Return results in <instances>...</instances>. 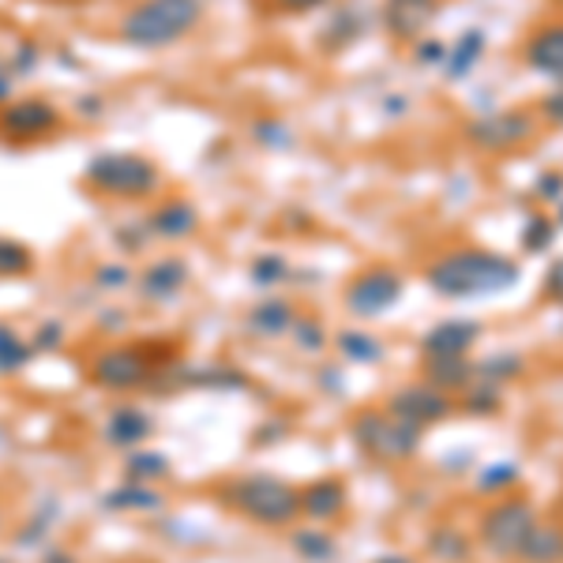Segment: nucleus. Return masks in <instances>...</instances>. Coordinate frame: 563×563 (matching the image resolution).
Here are the masks:
<instances>
[{"mask_svg":"<svg viewBox=\"0 0 563 563\" xmlns=\"http://www.w3.org/2000/svg\"><path fill=\"white\" fill-rule=\"evenodd\" d=\"M424 282L443 301H488L519 286L522 263L481 244H462V249L440 252L424 267Z\"/></svg>","mask_w":563,"mask_h":563,"instance_id":"f257e3e1","label":"nucleus"},{"mask_svg":"<svg viewBox=\"0 0 563 563\" xmlns=\"http://www.w3.org/2000/svg\"><path fill=\"white\" fill-rule=\"evenodd\" d=\"M218 499L233 515H244L249 522L271 526V530H286L301 519V488L271 474H244L225 481V485H218Z\"/></svg>","mask_w":563,"mask_h":563,"instance_id":"f03ea898","label":"nucleus"},{"mask_svg":"<svg viewBox=\"0 0 563 563\" xmlns=\"http://www.w3.org/2000/svg\"><path fill=\"white\" fill-rule=\"evenodd\" d=\"M203 23V0H140L124 12L121 34L132 49H169Z\"/></svg>","mask_w":563,"mask_h":563,"instance_id":"7ed1b4c3","label":"nucleus"},{"mask_svg":"<svg viewBox=\"0 0 563 563\" xmlns=\"http://www.w3.org/2000/svg\"><path fill=\"white\" fill-rule=\"evenodd\" d=\"M84 180L90 192L106 196V199H151L162 188V169L151 158L132 151H98L95 158H87Z\"/></svg>","mask_w":563,"mask_h":563,"instance_id":"20e7f679","label":"nucleus"},{"mask_svg":"<svg viewBox=\"0 0 563 563\" xmlns=\"http://www.w3.org/2000/svg\"><path fill=\"white\" fill-rule=\"evenodd\" d=\"M538 519H541L538 504H533L526 493H519V488L507 496H496L477 519V538H481L485 556L496 563H515L522 541L530 538V530Z\"/></svg>","mask_w":563,"mask_h":563,"instance_id":"39448f33","label":"nucleus"},{"mask_svg":"<svg viewBox=\"0 0 563 563\" xmlns=\"http://www.w3.org/2000/svg\"><path fill=\"white\" fill-rule=\"evenodd\" d=\"M350 435L368 459L376 462H410L424 443V429L410 421H398L387 410H361L353 413Z\"/></svg>","mask_w":563,"mask_h":563,"instance_id":"423d86ee","label":"nucleus"},{"mask_svg":"<svg viewBox=\"0 0 563 563\" xmlns=\"http://www.w3.org/2000/svg\"><path fill=\"white\" fill-rule=\"evenodd\" d=\"M541 121L533 109H493V113L470 117L462 124V140L481 154H507L519 151L538 135Z\"/></svg>","mask_w":563,"mask_h":563,"instance_id":"0eeeda50","label":"nucleus"},{"mask_svg":"<svg viewBox=\"0 0 563 563\" xmlns=\"http://www.w3.org/2000/svg\"><path fill=\"white\" fill-rule=\"evenodd\" d=\"M406 294V278L402 271L387 267V263H372V267L357 271L346 289H342V305H346L350 316H357V320H379V316H387L390 308L402 301Z\"/></svg>","mask_w":563,"mask_h":563,"instance_id":"6e6552de","label":"nucleus"},{"mask_svg":"<svg viewBox=\"0 0 563 563\" xmlns=\"http://www.w3.org/2000/svg\"><path fill=\"white\" fill-rule=\"evenodd\" d=\"M151 379H154V361L140 346H109L90 361V384L113 390V395L140 390Z\"/></svg>","mask_w":563,"mask_h":563,"instance_id":"1a4fd4ad","label":"nucleus"},{"mask_svg":"<svg viewBox=\"0 0 563 563\" xmlns=\"http://www.w3.org/2000/svg\"><path fill=\"white\" fill-rule=\"evenodd\" d=\"M384 410L390 417H398V421H410V424H421V429H432V424L455 417L459 402L451 395H443V390H435L432 384H424V379H413V384H402L398 390H390Z\"/></svg>","mask_w":563,"mask_h":563,"instance_id":"9d476101","label":"nucleus"},{"mask_svg":"<svg viewBox=\"0 0 563 563\" xmlns=\"http://www.w3.org/2000/svg\"><path fill=\"white\" fill-rule=\"evenodd\" d=\"M60 129V109L49 98H15L0 109V135L12 143L49 140Z\"/></svg>","mask_w":563,"mask_h":563,"instance_id":"9b49d317","label":"nucleus"},{"mask_svg":"<svg viewBox=\"0 0 563 563\" xmlns=\"http://www.w3.org/2000/svg\"><path fill=\"white\" fill-rule=\"evenodd\" d=\"M519 57L533 76H544L560 87L563 84V15L560 20H544L533 26V31L522 38Z\"/></svg>","mask_w":563,"mask_h":563,"instance_id":"f8f14e48","label":"nucleus"},{"mask_svg":"<svg viewBox=\"0 0 563 563\" xmlns=\"http://www.w3.org/2000/svg\"><path fill=\"white\" fill-rule=\"evenodd\" d=\"M440 8L443 0H384L379 4V20H384L387 34L398 45H413L440 20Z\"/></svg>","mask_w":563,"mask_h":563,"instance_id":"ddd939ff","label":"nucleus"},{"mask_svg":"<svg viewBox=\"0 0 563 563\" xmlns=\"http://www.w3.org/2000/svg\"><path fill=\"white\" fill-rule=\"evenodd\" d=\"M481 339H485V323L466 320V316H451V320H440L424 331L421 357H470Z\"/></svg>","mask_w":563,"mask_h":563,"instance_id":"4468645a","label":"nucleus"},{"mask_svg":"<svg viewBox=\"0 0 563 563\" xmlns=\"http://www.w3.org/2000/svg\"><path fill=\"white\" fill-rule=\"evenodd\" d=\"M188 278H192V271H188V263L180 256L154 260L140 275V297L151 305H169L188 289Z\"/></svg>","mask_w":563,"mask_h":563,"instance_id":"2eb2a0df","label":"nucleus"},{"mask_svg":"<svg viewBox=\"0 0 563 563\" xmlns=\"http://www.w3.org/2000/svg\"><path fill=\"white\" fill-rule=\"evenodd\" d=\"M350 507V493L342 477H320L308 481L301 488V515L308 522L323 526V522H339Z\"/></svg>","mask_w":563,"mask_h":563,"instance_id":"dca6fc26","label":"nucleus"},{"mask_svg":"<svg viewBox=\"0 0 563 563\" xmlns=\"http://www.w3.org/2000/svg\"><path fill=\"white\" fill-rule=\"evenodd\" d=\"M143 225H147V233L158 241H188L199 230V211L188 199L174 196V199H162V203L143 218Z\"/></svg>","mask_w":563,"mask_h":563,"instance_id":"f3484780","label":"nucleus"},{"mask_svg":"<svg viewBox=\"0 0 563 563\" xmlns=\"http://www.w3.org/2000/svg\"><path fill=\"white\" fill-rule=\"evenodd\" d=\"M485 49H488V34L481 31V26H466V31L448 45V57H443V65H440L443 76H448L451 84L470 79V71L485 60Z\"/></svg>","mask_w":563,"mask_h":563,"instance_id":"a211bd4d","label":"nucleus"},{"mask_svg":"<svg viewBox=\"0 0 563 563\" xmlns=\"http://www.w3.org/2000/svg\"><path fill=\"white\" fill-rule=\"evenodd\" d=\"M421 379L432 384L435 390H443V395H462L477 379V372L470 357H424Z\"/></svg>","mask_w":563,"mask_h":563,"instance_id":"6ab92c4d","label":"nucleus"},{"mask_svg":"<svg viewBox=\"0 0 563 563\" xmlns=\"http://www.w3.org/2000/svg\"><path fill=\"white\" fill-rule=\"evenodd\" d=\"M424 552L435 563H470L474 560V538L455 522H440L424 538Z\"/></svg>","mask_w":563,"mask_h":563,"instance_id":"aec40b11","label":"nucleus"},{"mask_svg":"<svg viewBox=\"0 0 563 563\" xmlns=\"http://www.w3.org/2000/svg\"><path fill=\"white\" fill-rule=\"evenodd\" d=\"M515 563H563V522L560 519H538L530 538L522 541Z\"/></svg>","mask_w":563,"mask_h":563,"instance_id":"412c9836","label":"nucleus"},{"mask_svg":"<svg viewBox=\"0 0 563 563\" xmlns=\"http://www.w3.org/2000/svg\"><path fill=\"white\" fill-rule=\"evenodd\" d=\"M294 320H297V308L289 301H282V297H271V301H260L244 316V327H249L256 339H282V334H289Z\"/></svg>","mask_w":563,"mask_h":563,"instance_id":"4be33fe9","label":"nucleus"},{"mask_svg":"<svg viewBox=\"0 0 563 563\" xmlns=\"http://www.w3.org/2000/svg\"><path fill=\"white\" fill-rule=\"evenodd\" d=\"M151 432H154V421L143 410H135V406H117L106 421V440L124 451L135 448V443H143Z\"/></svg>","mask_w":563,"mask_h":563,"instance_id":"5701e85b","label":"nucleus"},{"mask_svg":"<svg viewBox=\"0 0 563 563\" xmlns=\"http://www.w3.org/2000/svg\"><path fill=\"white\" fill-rule=\"evenodd\" d=\"M334 350L342 353V361L346 365H361V368H372V365H384L387 361V346L376 339V334L368 331H357V327H350V331H339V339H334Z\"/></svg>","mask_w":563,"mask_h":563,"instance_id":"b1692460","label":"nucleus"},{"mask_svg":"<svg viewBox=\"0 0 563 563\" xmlns=\"http://www.w3.org/2000/svg\"><path fill=\"white\" fill-rule=\"evenodd\" d=\"M522 485V466L515 459H496V462H485V466L474 474V488H477V496H488V499H496V496H507V493H515V488Z\"/></svg>","mask_w":563,"mask_h":563,"instance_id":"393cba45","label":"nucleus"},{"mask_svg":"<svg viewBox=\"0 0 563 563\" xmlns=\"http://www.w3.org/2000/svg\"><path fill=\"white\" fill-rule=\"evenodd\" d=\"M361 34H365V15L357 8H334L320 31V45L323 49H350L353 42H361Z\"/></svg>","mask_w":563,"mask_h":563,"instance_id":"a878e982","label":"nucleus"},{"mask_svg":"<svg viewBox=\"0 0 563 563\" xmlns=\"http://www.w3.org/2000/svg\"><path fill=\"white\" fill-rule=\"evenodd\" d=\"M474 372L485 384L507 387V384H515V379H522L526 372H530V365H526V357H519V353L499 350V353H485L481 361H474Z\"/></svg>","mask_w":563,"mask_h":563,"instance_id":"bb28decb","label":"nucleus"},{"mask_svg":"<svg viewBox=\"0 0 563 563\" xmlns=\"http://www.w3.org/2000/svg\"><path fill=\"white\" fill-rule=\"evenodd\" d=\"M504 387L496 384H485V379H474L466 390H462L459 398V410L466 417H481V421H488V417H499L504 413Z\"/></svg>","mask_w":563,"mask_h":563,"instance_id":"cd10ccee","label":"nucleus"},{"mask_svg":"<svg viewBox=\"0 0 563 563\" xmlns=\"http://www.w3.org/2000/svg\"><path fill=\"white\" fill-rule=\"evenodd\" d=\"M556 238H560L556 218L544 214V211H533V214H526V222L519 230V249L526 256H541V252H549L552 244H556Z\"/></svg>","mask_w":563,"mask_h":563,"instance_id":"c85d7f7f","label":"nucleus"},{"mask_svg":"<svg viewBox=\"0 0 563 563\" xmlns=\"http://www.w3.org/2000/svg\"><path fill=\"white\" fill-rule=\"evenodd\" d=\"M289 541H294L297 556L308 563H331L339 556V541H334L331 530H323V526H301Z\"/></svg>","mask_w":563,"mask_h":563,"instance_id":"c756f323","label":"nucleus"},{"mask_svg":"<svg viewBox=\"0 0 563 563\" xmlns=\"http://www.w3.org/2000/svg\"><path fill=\"white\" fill-rule=\"evenodd\" d=\"M289 334H294V346L308 353V357H320V353L331 346V334H327V323L320 320V316L312 312H301L294 320V327H289Z\"/></svg>","mask_w":563,"mask_h":563,"instance_id":"7c9ffc66","label":"nucleus"},{"mask_svg":"<svg viewBox=\"0 0 563 563\" xmlns=\"http://www.w3.org/2000/svg\"><path fill=\"white\" fill-rule=\"evenodd\" d=\"M106 507H113V511H158L162 496L154 493V485L135 481L129 488H113V493L106 496Z\"/></svg>","mask_w":563,"mask_h":563,"instance_id":"2f4dec72","label":"nucleus"},{"mask_svg":"<svg viewBox=\"0 0 563 563\" xmlns=\"http://www.w3.org/2000/svg\"><path fill=\"white\" fill-rule=\"evenodd\" d=\"M34 346L23 339L20 331H12L8 323H0V376H15L26 361H31Z\"/></svg>","mask_w":563,"mask_h":563,"instance_id":"473e14b6","label":"nucleus"},{"mask_svg":"<svg viewBox=\"0 0 563 563\" xmlns=\"http://www.w3.org/2000/svg\"><path fill=\"white\" fill-rule=\"evenodd\" d=\"M34 271V252L23 241L0 238V278H23Z\"/></svg>","mask_w":563,"mask_h":563,"instance_id":"72a5a7b5","label":"nucleus"},{"mask_svg":"<svg viewBox=\"0 0 563 563\" xmlns=\"http://www.w3.org/2000/svg\"><path fill=\"white\" fill-rule=\"evenodd\" d=\"M249 275H252V282H256L260 289L282 286V282L289 278V260L282 256V252H260V256L252 260Z\"/></svg>","mask_w":563,"mask_h":563,"instance_id":"f704fd0d","label":"nucleus"},{"mask_svg":"<svg viewBox=\"0 0 563 563\" xmlns=\"http://www.w3.org/2000/svg\"><path fill=\"white\" fill-rule=\"evenodd\" d=\"M252 140H256L260 147H267V151H289L297 143V135H294V129H289L286 121L263 117V121L252 124Z\"/></svg>","mask_w":563,"mask_h":563,"instance_id":"c9c22d12","label":"nucleus"},{"mask_svg":"<svg viewBox=\"0 0 563 563\" xmlns=\"http://www.w3.org/2000/svg\"><path fill=\"white\" fill-rule=\"evenodd\" d=\"M169 474V462L166 455H154V451H140V455L129 459V477L132 481H143V485H154Z\"/></svg>","mask_w":563,"mask_h":563,"instance_id":"e433bc0d","label":"nucleus"},{"mask_svg":"<svg viewBox=\"0 0 563 563\" xmlns=\"http://www.w3.org/2000/svg\"><path fill=\"white\" fill-rule=\"evenodd\" d=\"M410 53H413V60L421 68H440L443 57H448V42H440V38H432V34H424V38H417L410 45Z\"/></svg>","mask_w":563,"mask_h":563,"instance_id":"4c0bfd02","label":"nucleus"},{"mask_svg":"<svg viewBox=\"0 0 563 563\" xmlns=\"http://www.w3.org/2000/svg\"><path fill=\"white\" fill-rule=\"evenodd\" d=\"M95 282L98 289H106V294H113V289H124L132 286V271L124 267V263H102V267H95Z\"/></svg>","mask_w":563,"mask_h":563,"instance_id":"58836bf2","label":"nucleus"},{"mask_svg":"<svg viewBox=\"0 0 563 563\" xmlns=\"http://www.w3.org/2000/svg\"><path fill=\"white\" fill-rule=\"evenodd\" d=\"M538 121L549 124V129H560L563 132V84L552 87L549 95H541L538 102Z\"/></svg>","mask_w":563,"mask_h":563,"instance_id":"ea45409f","label":"nucleus"},{"mask_svg":"<svg viewBox=\"0 0 563 563\" xmlns=\"http://www.w3.org/2000/svg\"><path fill=\"white\" fill-rule=\"evenodd\" d=\"M38 60H42V49H38V42L23 38L20 45H15L12 60H8V68H12V76H31V71L38 68Z\"/></svg>","mask_w":563,"mask_h":563,"instance_id":"a19ab883","label":"nucleus"},{"mask_svg":"<svg viewBox=\"0 0 563 563\" xmlns=\"http://www.w3.org/2000/svg\"><path fill=\"white\" fill-rule=\"evenodd\" d=\"M533 196L541 203H560L563 199V169H541L538 180H533Z\"/></svg>","mask_w":563,"mask_h":563,"instance_id":"79ce46f5","label":"nucleus"},{"mask_svg":"<svg viewBox=\"0 0 563 563\" xmlns=\"http://www.w3.org/2000/svg\"><path fill=\"white\" fill-rule=\"evenodd\" d=\"M541 297L549 305H560L563 308V256L549 263V271H544L541 278Z\"/></svg>","mask_w":563,"mask_h":563,"instance_id":"37998d69","label":"nucleus"},{"mask_svg":"<svg viewBox=\"0 0 563 563\" xmlns=\"http://www.w3.org/2000/svg\"><path fill=\"white\" fill-rule=\"evenodd\" d=\"M60 339H65V327H60L57 320H49V323H42V327H38V334H34L31 346H38V350H57V346H60Z\"/></svg>","mask_w":563,"mask_h":563,"instance_id":"c03bdc74","label":"nucleus"},{"mask_svg":"<svg viewBox=\"0 0 563 563\" xmlns=\"http://www.w3.org/2000/svg\"><path fill=\"white\" fill-rule=\"evenodd\" d=\"M271 4L282 8V12H289V15H305V12H316V8L331 4V0H271Z\"/></svg>","mask_w":563,"mask_h":563,"instance_id":"a18cd8bd","label":"nucleus"},{"mask_svg":"<svg viewBox=\"0 0 563 563\" xmlns=\"http://www.w3.org/2000/svg\"><path fill=\"white\" fill-rule=\"evenodd\" d=\"M320 387L334 390V395H342V390H346V384H342V368H323L320 372Z\"/></svg>","mask_w":563,"mask_h":563,"instance_id":"49530a36","label":"nucleus"},{"mask_svg":"<svg viewBox=\"0 0 563 563\" xmlns=\"http://www.w3.org/2000/svg\"><path fill=\"white\" fill-rule=\"evenodd\" d=\"M12 68H8V60H0V106L8 102V98H12Z\"/></svg>","mask_w":563,"mask_h":563,"instance_id":"de8ad7c7","label":"nucleus"},{"mask_svg":"<svg viewBox=\"0 0 563 563\" xmlns=\"http://www.w3.org/2000/svg\"><path fill=\"white\" fill-rule=\"evenodd\" d=\"M384 102H387V106H384V113H387V117H402L406 109H410V102H406L402 95H387Z\"/></svg>","mask_w":563,"mask_h":563,"instance_id":"09e8293b","label":"nucleus"},{"mask_svg":"<svg viewBox=\"0 0 563 563\" xmlns=\"http://www.w3.org/2000/svg\"><path fill=\"white\" fill-rule=\"evenodd\" d=\"M376 563H417L413 556H402V552H387V556H379Z\"/></svg>","mask_w":563,"mask_h":563,"instance_id":"8fccbe9b","label":"nucleus"},{"mask_svg":"<svg viewBox=\"0 0 563 563\" xmlns=\"http://www.w3.org/2000/svg\"><path fill=\"white\" fill-rule=\"evenodd\" d=\"M45 563H76V560H71L68 552H60V556H57V552H49V560H45Z\"/></svg>","mask_w":563,"mask_h":563,"instance_id":"3c124183","label":"nucleus"},{"mask_svg":"<svg viewBox=\"0 0 563 563\" xmlns=\"http://www.w3.org/2000/svg\"><path fill=\"white\" fill-rule=\"evenodd\" d=\"M556 225H563V199L556 203Z\"/></svg>","mask_w":563,"mask_h":563,"instance_id":"603ef678","label":"nucleus"},{"mask_svg":"<svg viewBox=\"0 0 563 563\" xmlns=\"http://www.w3.org/2000/svg\"><path fill=\"white\" fill-rule=\"evenodd\" d=\"M560 511H563V493H560Z\"/></svg>","mask_w":563,"mask_h":563,"instance_id":"864d4df0","label":"nucleus"},{"mask_svg":"<svg viewBox=\"0 0 563 563\" xmlns=\"http://www.w3.org/2000/svg\"><path fill=\"white\" fill-rule=\"evenodd\" d=\"M556 4H563V0H556Z\"/></svg>","mask_w":563,"mask_h":563,"instance_id":"5fc2aeb1","label":"nucleus"}]
</instances>
